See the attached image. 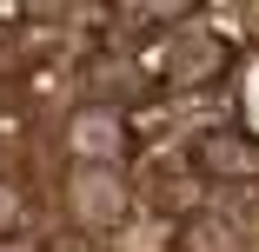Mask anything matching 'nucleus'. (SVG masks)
<instances>
[{
    "mask_svg": "<svg viewBox=\"0 0 259 252\" xmlns=\"http://www.w3.org/2000/svg\"><path fill=\"white\" fill-rule=\"evenodd\" d=\"M193 166L206 179H226V186H252L259 179V139L246 126H213L193 139Z\"/></svg>",
    "mask_w": 259,
    "mask_h": 252,
    "instance_id": "obj_4",
    "label": "nucleus"
},
{
    "mask_svg": "<svg viewBox=\"0 0 259 252\" xmlns=\"http://www.w3.org/2000/svg\"><path fill=\"white\" fill-rule=\"evenodd\" d=\"M0 252H27V245H0Z\"/></svg>",
    "mask_w": 259,
    "mask_h": 252,
    "instance_id": "obj_8",
    "label": "nucleus"
},
{
    "mask_svg": "<svg viewBox=\"0 0 259 252\" xmlns=\"http://www.w3.org/2000/svg\"><path fill=\"white\" fill-rule=\"evenodd\" d=\"M226 67H233V40L226 33H206V27H186L160 54V86L166 93H199V86H220Z\"/></svg>",
    "mask_w": 259,
    "mask_h": 252,
    "instance_id": "obj_2",
    "label": "nucleus"
},
{
    "mask_svg": "<svg viewBox=\"0 0 259 252\" xmlns=\"http://www.w3.org/2000/svg\"><path fill=\"white\" fill-rule=\"evenodd\" d=\"M67 146H73V166H120L133 153V126H126L120 107L87 99V107L67 113Z\"/></svg>",
    "mask_w": 259,
    "mask_h": 252,
    "instance_id": "obj_3",
    "label": "nucleus"
},
{
    "mask_svg": "<svg viewBox=\"0 0 259 252\" xmlns=\"http://www.w3.org/2000/svg\"><path fill=\"white\" fill-rule=\"evenodd\" d=\"M20 226H27V192L0 179V245H7V239H14Z\"/></svg>",
    "mask_w": 259,
    "mask_h": 252,
    "instance_id": "obj_6",
    "label": "nucleus"
},
{
    "mask_svg": "<svg viewBox=\"0 0 259 252\" xmlns=\"http://www.w3.org/2000/svg\"><path fill=\"white\" fill-rule=\"evenodd\" d=\"M67 213H73V226H80L87 239L120 232L126 213H133L126 173H120V166H73V173H67Z\"/></svg>",
    "mask_w": 259,
    "mask_h": 252,
    "instance_id": "obj_1",
    "label": "nucleus"
},
{
    "mask_svg": "<svg viewBox=\"0 0 259 252\" xmlns=\"http://www.w3.org/2000/svg\"><path fill=\"white\" fill-rule=\"evenodd\" d=\"M47 252H100V245H93L87 232H60V239H54V245H47Z\"/></svg>",
    "mask_w": 259,
    "mask_h": 252,
    "instance_id": "obj_7",
    "label": "nucleus"
},
{
    "mask_svg": "<svg viewBox=\"0 0 259 252\" xmlns=\"http://www.w3.org/2000/svg\"><path fill=\"white\" fill-rule=\"evenodd\" d=\"M180 252H239V232L226 219H213V213H193L180 226Z\"/></svg>",
    "mask_w": 259,
    "mask_h": 252,
    "instance_id": "obj_5",
    "label": "nucleus"
}]
</instances>
